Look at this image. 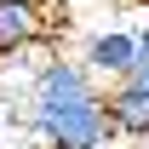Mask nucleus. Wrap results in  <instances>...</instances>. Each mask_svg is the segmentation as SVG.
Returning a JSON list of instances; mask_svg holds the SVG:
<instances>
[{
    "label": "nucleus",
    "mask_w": 149,
    "mask_h": 149,
    "mask_svg": "<svg viewBox=\"0 0 149 149\" xmlns=\"http://www.w3.org/2000/svg\"><path fill=\"white\" fill-rule=\"evenodd\" d=\"M80 69L92 80H126V74H138V29H97V35H86Z\"/></svg>",
    "instance_id": "1"
},
{
    "label": "nucleus",
    "mask_w": 149,
    "mask_h": 149,
    "mask_svg": "<svg viewBox=\"0 0 149 149\" xmlns=\"http://www.w3.org/2000/svg\"><path fill=\"white\" fill-rule=\"evenodd\" d=\"M46 29H52L46 0H0V63L46 40Z\"/></svg>",
    "instance_id": "2"
},
{
    "label": "nucleus",
    "mask_w": 149,
    "mask_h": 149,
    "mask_svg": "<svg viewBox=\"0 0 149 149\" xmlns=\"http://www.w3.org/2000/svg\"><path fill=\"white\" fill-rule=\"evenodd\" d=\"M103 115H109L115 143H143L149 138V92L138 80H115L103 92Z\"/></svg>",
    "instance_id": "3"
},
{
    "label": "nucleus",
    "mask_w": 149,
    "mask_h": 149,
    "mask_svg": "<svg viewBox=\"0 0 149 149\" xmlns=\"http://www.w3.org/2000/svg\"><path fill=\"white\" fill-rule=\"evenodd\" d=\"M138 69H149V23L138 29Z\"/></svg>",
    "instance_id": "4"
},
{
    "label": "nucleus",
    "mask_w": 149,
    "mask_h": 149,
    "mask_svg": "<svg viewBox=\"0 0 149 149\" xmlns=\"http://www.w3.org/2000/svg\"><path fill=\"white\" fill-rule=\"evenodd\" d=\"M126 80H138V86H143V92H149V69H138V74H126Z\"/></svg>",
    "instance_id": "5"
},
{
    "label": "nucleus",
    "mask_w": 149,
    "mask_h": 149,
    "mask_svg": "<svg viewBox=\"0 0 149 149\" xmlns=\"http://www.w3.org/2000/svg\"><path fill=\"white\" fill-rule=\"evenodd\" d=\"M0 120H6V97H0Z\"/></svg>",
    "instance_id": "6"
},
{
    "label": "nucleus",
    "mask_w": 149,
    "mask_h": 149,
    "mask_svg": "<svg viewBox=\"0 0 149 149\" xmlns=\"http://www.w3.org/2000/svg\"><path fill=\"white\" fill-rule=\"evenodd\" d=\"M138 149H149V138H143V143H138Z\"/></svg>",
    "instance_id": "7"
}]
</instances>
